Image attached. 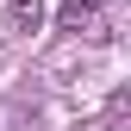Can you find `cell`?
<instances>
[{"mask_svg":"<svg viewBox=\"0 0 131 131\" xmlns=\"http://www.w3.org/2000/svg\"><path fill=\"white\" fill-rule=\"evenodd\" d=\"M38 25H44V0H0V31L31 38Z\"/></svg>","mask_w":131,"mask_h":131,"instance_id":"1","label":"cell"},{"mask_svg":"<svg viewBox=\"0 0 131 131\" xmlns=\"http://www.w3.org/2000/svg\"><path fill=\"white\" fill-rule=\"evenodd\" d=\"M62 31H94V6H81V0H62Z\"/></svg>","mask_w":131,"mask_h":131,"instance_id":"2","label":"cell"},{"mask_svg":"<svg viewBox=\"0 0 131 131\" xmlns=\"http://www.w3.org/2000/svg\"><path fill=\"white\" fill-rule=\"evenodd\" d=\"M81 6H94V13H100V6H106V0H81Z\"/></svg>","mask_w":131,"mask_h":131,"instance_id":"3","label":"cell"}]
</instances>
